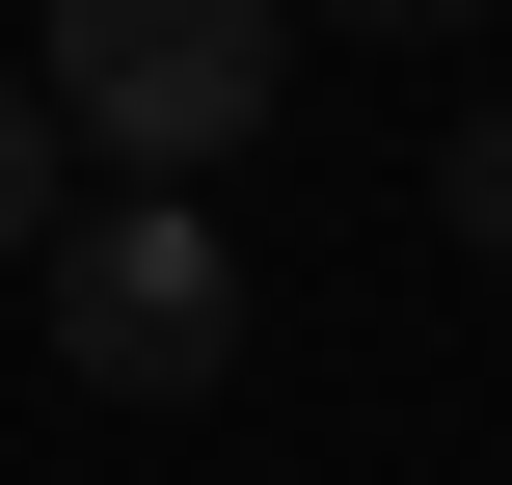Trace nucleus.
Instances as JSON below:
<instances>
[{"instance_id": "obj_4", "label": "nucleus", "mask_w": 512, "mask_h": 485, "mask_svg": "<svg viewBox=\"0 0 512 485\" xmlns=\"http://www.w3.org/2000/svg\"><path fill=\"white\" fill-rule=\"evenodd\" d=\"M0 243H54V81H0Z\"/></svg>"}, {"instance_id": "obj_5", "label": "nucleus", "mask_w": 512, "mask_h": 485, "mask_svg": "<svg viewBox=\"0 0 512 485\" xmlns=\"http://www.w3.org/2000/svg\"><path fill=\"white\" fill-rule=\"evenodd\" d=\"M297 27H486V0H297Z\"/></svg>"}, {"instance_id": "obj_2", "label": "nucleus", "mask_w": 512, "mask_h": 485, "mask_svg": "<svg viewBox=\"0 0 512 485\" xmlns=\"http://www.w3.org/2000/svg\"><path fill=\"white\" fill-rule=\"evenodd\" d=\"M54 378L81 405H216L243 378V243L189 189H81L54 216Z\"/></svg>"}, {"instance_id": "obj_1", "label": "nucleus", "mask_w": 512, "mask_h": 485, "mask_svg": "<svg viewBox=\"0 0 512 485\" xmlns=\"http://www.w3.org/2000/svg\"><path fill=\"white\" fill-rule=\"evenodd\" d=\"M27 81H54V135H81L108 189H216V162L297 108V0H54Z\"/></svg>"}, {"instance_id": "obj_3", "label": "nucleus", "mask_w": 512, "mask_h": 485, "mask_svg": "<svg viewBox=\"0 0 512 485\" xmlns=\"http://www.w3.org/2000/svg\"><path fill=\"white\" fill-rule=\"evenodd\" d=\"M432 216H459V243L512 270V108H459V135H432Z\"/></svg>"}]
</instances>
